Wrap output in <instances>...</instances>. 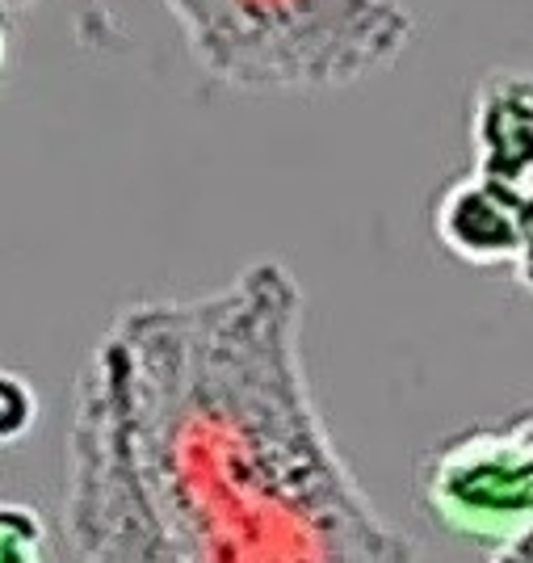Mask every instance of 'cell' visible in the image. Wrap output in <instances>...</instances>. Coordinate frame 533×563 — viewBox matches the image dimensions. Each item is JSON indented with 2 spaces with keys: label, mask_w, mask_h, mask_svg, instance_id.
<instances>
[{
  "label": "cell",
  "mask_w": 533,
  "mask_h": 563,
  "mask_svg": "<svg viewBox=\"0 0 533 563\" xmlns=\"http://www.w3.org/2000/svg\"><path fill=\"white\" fill-rule=\"evenodd\" d=\"M509 274L525 295H533V181L525 186V198H521V253H517V265Z\"/></svg>",
  "instance_id": "9c48e42d"
},
{
  "label": "cell",
  "mask_w": 533,
  "mask_h": 563,
  "mask_svg": "<svg viewBox=\"0 0 533 563\" xmlns=\"http://www.w3.org/2000/svg\"><path fill=\"white\" fill-rule=\"evenodd\" d=\"M214 85L253 97L341 93L417 38L399 0H156Z\"/></svg>",
  "instance_id": "7a4b0ae2"
},
{
  "label": "cell",
  "mask_w": 533,
  "mask_h": 563,
  "mask_svg": "<svg viewBox=\"0 0 533 563\" xmlns=\"http://www.w3.org/2000/svg\"><path fill=\"white\" fill-rule=\"evenodd\" d=\"M4 64H9V34H4V22H0V76H4Z\"/></svg>",
  "instance_id": "8fae6325"
},
{
  "label": "cell",
  "mask_w": 533,
  "mask_h": 563,
  "mask_svg": "<svg viewBox=\"0 0 533 563\" xmlns=\"http://www.w3.org/2000/svg\"><path fill=\"white\" fill-rule=\"evenodd\" d=\"M0 563H47V521L34 505L0 500Z\"/></svg>",
  "instance_id": "52a82bcc"
},
{
  "label": "cell",
  "mask_w": 533,
  "mask_h": 563,
  "mask_svg": "<svg viewBox=\"0 0 533 563\" xmlns=\"http://www.w3.org/2000/svg\"><path fill=\"white\" fill-rule=\"evenodd\" d=\"M30 4H38V0H0L4 13H22V9H30Z\"/></svg>",
  "instance_id": "7c38bea8"
},
{
  "label": "cell",
  "mask_w": 533,
  "mask_h": 563,
  "mask_svg": "<svg viewBox=\"0 0 533 563\" xmlns=\"http://www.w3.org/2000/svg\"><path fill=\"white\" fill-rule=\"evenodd\" d=\"M521 198L525 186H509L470 168L441 189L433 207V235L463 265L512 269L521 253Z\"/></svg>",
  "instance_id": "5b68a950"
},
{
  "label": "cell",
  "mask_w": 533,
  "mask_h": 563,
  "mask_svg": "<svg viewBox=\"0 0 533 563\" xmlns=\"http://www.w3.org/2000/svg\"><path fill=\"white\" fill-rule=\"evenodd\" d=\"M470 161L496 181H533V71L504 68L479 80L470 97Z\"/></svg>",
  "instance_id": "8992f818"
},
{
  "label": "cell",
  "mask_w": 533,
  "mask_h": 563,
  "mask_svg": "<svg viewBox=\"0 0 533 563\" xmlns=\"http://www.w3.org/2000/svg\"><path fill=\"white\" fill-rule=\"evenodd\" d=\"M487 563H533V534L517 542H504V547H491Z\"/></svg>",
  "instance_id": "30bf717a"
},
{
  "label": "cell",
  "mask_w": 533,
  "mask_h": 563,
  "mask_svg": "<svg viewBox=\"0 0 533 563\" xmlns=\"http://www.w3.org/2000/svg\"><path fill=\"white\" fill-rule=\"evenodd\" d=\"M64 530L76 563H181L147 509L114 391L93 362L76 378Z\"/></svg>",
  "instance_id": "3957f363"
},
{
  "label": "cell",
  "mask_w": 533,
  "mask_h": 563,
  "mask_svg": "<svg viewBox=\"0 0 533 563\" xmlns=\"http://www.w3.org/2000/svg\"><path fill=\"white\" fill-rule=\"evenodd\" d=\"M38 421V391L18 371L0 366V446L22 442Z\"/></svg>",
  "instance_id": "ba28073f"
},
{
  "label": "cell",
  "mask_w": 533,
  "mask_h": 563,
  "mask_svg": "<svg viewBox=\"0 0 533 563\" xmlns=\"http://www.w3.org/2000/svg\"><path fill=\"white\" fill-rule=\"evenodd\" d=\"M302 286L278 257L122 307L89 362L181 563H417L362 488L302 362Z\"/></svg>",
  "instance_id": "6da1fadb"
},
{
  "label": "cell",
  "mask_w": 533,
  "mask_h": 563,
  "mask_svg": "<svg viewBox=\"0 0 533 563\" xmlns=\"http://www.w3.org/2000/svg\"><path fill=\"white\" fill-rule=\"evenodd\" d=\"M417 496L454 539L504 547L533 534V412L437 442L417 471Z\"/></svg>",
  "instance_id": "277c9868"
}]
</instances>
